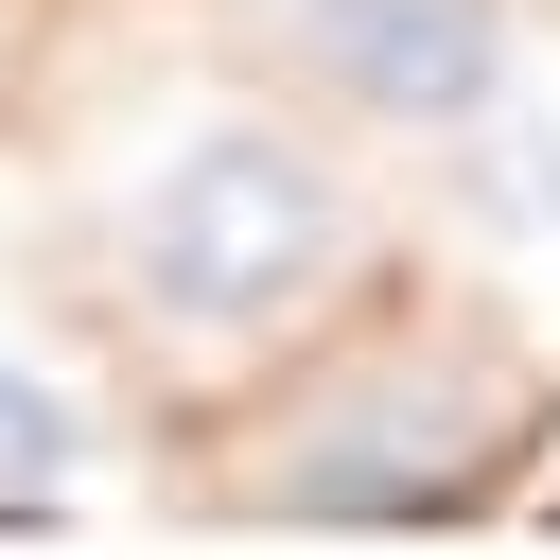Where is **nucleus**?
Masks as SVG:
<instances>
[{"label":"nucleus","instance_id":"f257e3e1","mask_svg":"<svg viewBox=\"0 0 560 560\" xmlns=\"http://www.w3.org/2000/svg\"><path fill=\"white\" fill-rule=\"evenodd\" d=\"M350 262H368V192H350V158H332L315 122H280V105H192V122H158V140L122 158V192H105V280H122V315H140L158 350H192V368L280 350L298 315L350 298Z\"/></svg>","mask_w":560,"mask_h":560},{"label":"nucleus","instance_id":"f03ea898","mask_svg":"<svg viewBox=\"0 0 560 560\" xmlns=\"http://www.w3.org/2000/svg\"><path fill=\"white\" fill-rule=\"evenodd\" d=\"M280 35H298V70H315V105H350V122H385V140H525V18L508 0H280Z\"/></svg>","mask_w":560,"mask_h":560},{"label":"nucleus","instance_id":"20e7f679","mask_svg":"<svg viewBox=\"0 0 560 560\" xmlns=\"http://www.w3.org/2000/svg\"><path fill=\"white\" fill-rule=\"evenodd\" d=\"M70 490H88V420H70L52 368L0 350V525H18V508H70Z\"/></svg>","mask_w":560,"mask_h":560},{"label":"nucleus","instance_id":"7ed1b4c3","mask_svg":"<svg viewBox=\"0 0 560 560\" xmlns=\"http://www.w3.org/2000/svg\"><path fill=\"white\" fill-rule=\"evenodd\" d=\"M472 455H490V385H438V368H402V385H350V402H315L280 455H262V508H455L472 490Z\"/></svg>","mask_w":560,"mask_h":560}]
</instances>
